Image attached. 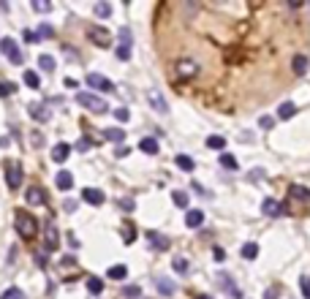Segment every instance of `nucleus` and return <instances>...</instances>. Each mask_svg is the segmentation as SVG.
<instances>
[{"label": "nucleus", "instance_id": "nucleus-48", "mask_svg": "<svg viewBox=\"0 0 310 299\" xmlns=\"http://www.w3.org/2000/svg\"><path fill=\"white\" fill-rule=\"evenodd\" d=\"M277 296H280V286H272L264 291V299H277Z\"/></svg>", "mask_w": 310, "mask_h": 299}, {"label": "nucleus", "instance_id": "nucleus-12", "mask_svg": "<svg viewBox=\"0 0 310 299\" xmlns=\"http://www.w3.org/2000/svg\"><path fill=\"white\" fill-rule=\"evenodd\" d=\"M82 199H84L87 204H93V207H101L106 196H103L98 188H84V191H82Z\"/></svg>", "mask_w": 310, "mask_h": 299}, {"label": "nucleus", "instance_id": "nucleus-4", "mask_svg": "<svg viewBox=\"0 0 310 299\" xmlns=\"http://www.w3.org/2000/svg\"><path fill=\"white\" fill-rule=\"evenodd\" d=\"M0 52H3L14 66H22V63H25V54L19 52V46H17L14 38H0Z\"/></svg>", "mask_w": 310, "mask_h": 299}, {"label": "nucleus", "instance_id": "nucleus-44", "mask_svg": "<svg viewBox=\"0 0 310 299\" xmlns=\"http://www.w3.org/2000/svg\"><path fill=\"white\" fill-rule=\"evenodd\" d=\"M259 125L264 131H272V125H275V117H269V114H264V117H259Z\"/></svg>", "mask_w": 310, "mask_h": 299}, {"label": "nucleus", "instance_id": "nucleus-47", "mask_svg": "<svg viewBox=\"0 0 310 299\" xmlns=\"http://www.w3.org/2000/svg\"><path fill=\"white\" fill-rule=\"evenodd\" d=\"M90 147H93V141H90V139H84V136L76 141V150H79V153H87V150H90Z\"/></svg>", "mask_w": 310, "mask_h": 299}, {"label": "nucleus", "instance_id": "nucleus-34", "mask_svg": "<svg viewBox=\"0 0 310 299\" xmlns=\"http://www.w3.org/2000/svg\"><path fill=\"white\" fill-rule=\"evenodd\" d=\"M0 299H27V296H25V291H19V288H6Z\"/></svg>", "mask_w": 310, "mask_h": 299}, {"label": "nucleus", "instance_id": "nucleus-42", "mask_svg": "<svg viewBox=\"0 0 310 299\" xmlns=\"http://www.w3.org/2000/svg\"><path fill=\"white\" fill-rule=\"evenodd\" d=\"M52 36H54V30L49 25H41V27H38V33H36L38 41H41V38H52Z\"/></svg>", "mask_w": 310, "mask_h": 299}, {"label": "nucleus", "instance_id": "nucleus-18", "mask_svg": "<svg viewBox=\"0 0 310 299\" xmlns=\"http://www.w3.org/2000/svg\"><path fill=\"white\" fill-rule=\"evenodd\" d=\"M202 223H204V212L202 210H188V215H185V226H188V229H199Z\"/></svg>", "mask_w": 310, "mask_h": 299}, {"label": "nucleus", "instance_id": "nucleus-50", "mask_svg": "<svg viewBox=\"0 0 310 299\" xmlns=\"http://www.w3.org/2000/svg\"><path fill=\"white\" fill-rule=\"evenodd\" d=\"M120 207H123L125 212H131V210H133V199H120Z\"/></svg>", "mask_w": 310, "mask_h": 299}, {"label": "nucleus", "instance_id": "nucleus-22", "mask_svg": "<svg viewBox=\"0 0 310 299\" xmlns=\"http://www.w3.org/2000/svg\"><path fill=\"white\" fill-rule=\"evenodd\" d=\"M120 231H123V242H125V245H131V242L136 240V229H133V223H128V220L120 226Z\"/></svg>", "mask_w": 310, "mask_h": 299}, {"label": "nucleus", "instance_id": "nucleus-39", "mask_svg": "<svg viewBox=\"0 0 310 299\" xmlns=\"http://www.w3.org/2000/svg\"><path fill=\"white\" fill-rule=\"evenodd\" d=\"M139 294H142L139 286H125V288H123V296H125V299H136Z\"/></svg>", "mask_w": 310, "mask_h": 299}, {"label": "nucleus", "instance_id": "nucleus-49", "mask_svg": "<svg viewBox=\"0 0 310 299\" xmlns=\"http://www.w3.org/2000/svg\"><path fill=\"white\" fill-rule=\"evenodd\" d=\"M115 155H117V158H125V155H131V147H125V144H120V147L115 150Z\"/></svg>", "mask_w": 310, "mask_h": 299}, {"label": "nucleus", "instance_id": "nucleus-29", "mask_svg": "<svg viewBox=\"0 0 310 299\" xmlns=\"http://www.w3.org/2000/svg\"><path fill=\"white\" fill-rule=\"evenodd\" d=\"M174 163H177L180 169H185V171H193V158H188V155H177Z\"/></svg>", "mask_w": 310, "mask_h": 299}, {"label": "nucleus", "instance_id": "nucleus-20", "mask_svg": "<svg viewBox=\"0 0 310 299\" xmlns=\"http://www.w3.org/2000/svg\"><path fill=\"white\" fill-rule=\"evenodd\" d=\"M139 150H142V153H147V155H155L158 153V141L153 136H145L139 141Z\"/></svg>", "mask_w": 310, "mask_h": 299}, {"label": "nucleus", "instance_id": "nucleus-5", "mask_svg": "<svg viewBox=\"0 0 310 299\" xmlns=\"http://www.w3.org/2000/svg\"><path fill=\"white\" fill-rule=\"evenodd\" d=\"M177 79H182V82H188V79H193V76H199V63L196 60H190V57H185V60H180L177 63Z\"/></svg>", "mask_w": 310, "mask_h": 299}, {"label": "nucleus", "instance_id": "nucleus-10", "mask_svg": "<svg viewBox=\"0 0 310 299\" xmlns=\"http://www.w3.org/2000/svg\"><path fill=\"white\" fill-rule=\"evenodd\" d=\"M261 212H264L267 218H280L283 215V204L277 199H264V204H261Z\"/></svg>", "mask_w": 310, "mask_h": 299}, {"label": "nucleus", "instance_id": "nucleus-19", "mask_svg": "<svg viewBox=\"0 0 310 299\" xmlns=\"http://www.w3.org/2000/svg\"><path fill=\"white\" fill-rule=\"evenodd\" d=\"M103 139H106V141H115V144H123L125 131H120V128H106V131H103Z\"/></svg>", "mask_w": 310, "mask_h": 299}, {"label": "nucleus", "instance_id": "nucleus-3", "mask_svg": "<svg viewBox=\"0 0 310 299\" xmlns=\"http://www.w3.org/2000/svg\"><path fill=\"white\" fill-rule=\"evenodd\" d=\"M87 38H90L95 46H101V49L112 46V33H109L106 27H101V25H90V27H87Z\"/></svg>", "mask_w": 310, "mask_h": 299}, {"label": "nucleus", "instance_id": "nucleus-1", "mask_svg": "<svg viewBox=\"0 0 310 299\" xmlns=\"http://www.w3.org/2000/svg\"><path fill=\"white\" fill-rule=\"evenodd\" d=\"M14 226H17V234H19L22 240H36L38 220L30 215L27 210H17V215H14Z\"/></svg>", "mask_w": 310, "mask_h": 299}, {"label": "nucleus", "instance_id": "nucleus-41", "mask_svg": "<svg viewBox=\"0 0 310 299\" xmlns=\"http://www.w3.org/2000/svg\"><path fill=\"white\" fill-rule=\"evenodd\" d=\"M17 93V84L11 82H0V96H14Z\"/></svg>", "mask_w": 310, "mask_h": 299}, {"label": "nucleus", "instance_id": "nucleus-26", "mask_svg": "<svg viewBox=\"0 0 310 299\" xmlns=\"http://www.w3.org/2000/svg\"><path fill=\"white\" fill-rule=\"evenodd\" d=\"M25 84H27L30 90H38V87H41V79H38L36 71H25Z\"/></svg>", "mask_w": 310, "mask_h": 299}, {"label": "nucleus", "instance_id": "nucleus-7", "mask_svg": "<svg viewBox=\"0 0 310 299\" xmlns=\"http://www.w3.org/2000/svg\"><path fill=\"white\" fill-rule=\"evenodd\" d=\"M87 87L101 90V93H115V84H112V79H106L103 74H87Z\"/></svg>", "mask_w": 310, "mask_h": 299}, {"label": "nucleus", "instance_id": "nucleus-6", "mask_svg": "<svg viewBox=\"0 0 310 299\" xmlns=\"http://www.w3.org/2000/svg\"><path fill=\"white\" fill-rule=\"evenodd\" d=\"M22 183V166L17 161H6V185L11 188V191H17Z\"/></svg>", "mask_w": 310, "mask_h": 299}, {"label": "nucleus", "instance_id": "nucleus-36", "mask_svg": "<svg viewBox=\"0 0 310 299\" xmlns=\"http://www.w3.org/2000/svg\"><path fill=\"white\" fill-rule=\"evenodd\" d=\"M220 166L237 169V158H234V155H229V153H220Z\"/></svg>", "mask_w": 310, "mask_h": 299}, {"label": "nucleus", "instance_id": "nucleus-54", "mask_svg": "<svg viewBox=\"0 0 310 299\" xmlns=\"http://www.w3.org/2000/svg\"><path fill=\"white\" fill-rule=\"evenodd\" d=\"M199 299H212V296H199Z\"/></svg>", "mask_w": 310, "mask_h": 299}, {"label": "nucleus", "instance_id": "nucleus-35", "mask_svg": "<svg viewBox=\"0 0 310 299\" xmlns=\"http://www.w3.org/2000/svg\"><path fill=\"white\" fill-rule=\"evenodd\" d=\"M188 270H190V264H188V258H182V256H180V258H174V272H180V275H185Z\"/></svg>", "mask_w": 310, "mask_h": 299}, {"label": "nucleus", "instance_id": "nucleus-21", "mask_svg": "<svg viewBox=\"0 0 310 299\" xmlns=\"http://www.w3.org/2000/svg\"><path fill=\"white\" fill-rule=\"evenodd\" d=\"M294 114H297V106H294L291 101H286V104H280V109H277V120H289Z\"/></svg>", "mask_w": 310, "mask_h": 299}, {"label": "nucleus", "instance_id": "nucleus-43", "mask_svg": "<svg viewBox=\"0 0 310 299\" xmlns=\"http://www.w3.org/2000/svg\"><path fill=\"white\" fill-rule=\"evenodd\" d=\"M115 117H117L120 123H128V120H131V112H128V109H123V106H117V109H115Z\"/></svg>", "mask_w": 310, "mask_h": 299}, {"label": "nucleus", "instance_id": "nucleus-31", "mask_svg": "<svg viewBox=\"0 0 310 299\" xmlns=\"http://www.w3.org/2000/svg\"><path fill=\"white\" fill-rule=\"evenodd\" d=\"M207 147L210 150H226V139L223 136H210L207 139Z\"/></svg>", "mask_w": 310, "mask_h": 299}, {"label": "nucleus", "instance_id": "nucleus-45", "mask_svg": "<svg viewBox=\"0 0 310 299\" xmlns=\"http://www.w3.org/2000/svg\"><path fill=\"white\" fill-rule=\"evenodd\" d=\"M120 44L123 46H131V30L128 27H120Z\"/></svg>", "mask_w": 310, "mask_h": 299}, {"label": "nucleus", "instance_id": "nucleus-32", "mask_svg": "<svg viewBox=\"0 0 310 299\" xmlns=\"http://www.w3.org/2000/svg\"><path fill=\"white\" fill-rule=\"evenodd\" d=\"M87 291H90V294H101V291H103V283H101L98 278H87Z\"/></svg>", "mask_w": 310, "mask_h": 299}, {"label": "nucleus", "instance_id": "nucleus-14", "mask_svg": "<svg viewBox=\"0 0 310 299\" xmlns=\"http://www.w3.org/2000/svg\"><path fill=\"white\" fill-rule=\"evenodd\" d=\"M68 155H71V147L66 144V141H60V144L52 147V161H54V163H66Z\"/></svg>", "mask_w": 310, "mask_h": 299}, {"label": "nucleus", "instance_id": "nucleus-27", "mask_svg": "<svg viewBox=\"0 0 310 299\" xmlns=\"http://www.w3.org/2000/svg\"><path fill=\"white\" fill-rule=\"evenodd\" d=\"M38 66H41V71H46V74H52L54 71V57L52 54H41V57H38Z\"/></svg>", "mask_w": 310, "mask_h": 299}, {"label": "nucleus", "instance_id": "nucleus-23", "mask_svg": "<svg viewBox=\"0 0 310 299\" xmlns=\"http://www.w3.org/2000/svg\"><path fill=\"white\" fill-rule=\"evenodd\" d=\"M291 68H294V74H305V71H307V57H305V54H297V57H294L291 60Z\"/></svg>", "mask_w": 310, "mask_h": 299}, {"label": "nucleus", "instance_id": "nucleus-25", "mask_svg": "<svg viewBox=\"0 0 310 299\" xmlns=\"http://www.w3.org/2000/svg\"><path fill=\"white\" fill-rule=\"evenodd\" d=\"M109 278H112V280H125V275H128V270H125V266L123 264H115V266H109Z\"/></svg>", "mask_w": 310, "mask_h": 299}, {"label": "nucleus", "instance_id": "nucleus-46", "mask_svg": "<svg viewBox=\"0 0 310 299\" xmlns=\"http://www.w3.org/2000/svg\"><path fill=\"white\" fill-rule=\"evenodd\" d=\"M117 57H120V60H131V46H117Z\"/></svg>", "mask_w": 310, "mask_h": 299}, {"label": "nucleus", "instance_id": "nucleus-52", "mask_svg": "<svg viewBox=\"0 0 310 299\" xmlns=\"http://www.w3.org/2000/svg\"><path fill=\"white\" fill-rule=\"evenodd\" d=\"M36 264L38 266H46V256L44 253H36Z\"/></svg>", "mask_w": 310, "mask_h": 299}, {"label": "nucleus", "instance_id": "nucleus-2", "mask_svg": "<svg viewBox=\"0 0 310 299\" xmlns=\"http://www.w3.org/2000/svg\"><path fill=\"white\" fill-rule=\"evenodd\" d=\"M76 104H79V106H84L87 112H93V114H103V112H109L106 101L98 98L95 93H76Z\"/></svg>", "mask_w": 310, "mask_h": 299}, {"label": "nucleus", "instance_id": "nucleus-11", "mask_svg": "<svg viewBox=\"0 0 310 299\" xmlns=\"http://www.w3.org/2000/svg\"><path fill=\"white\" fill-rule=\"evenodd\" d=\"M25 201L30 204V207H38V204H44V201H46V193H44L38 185H30V188H27V193H25Z\"/></svg>", "mask_w": 310, "mask_h": 299}, {"label": "nucleus", "instance_id": "nucleus-24", "mask_svg": "<svg viewBox=\"0 0 310 299\" xmlns=\"http://www.w3.org/2000/svg\"><path fill=\"white\" fill-rule=\"evenodd\" d=\"M158 291H161L163 296H172L177 288H174V283H172L169 278H158Z\"/></svg>", "mask_w": 310, "mask_h": 299}, {"label": "nucleus", "instance_id": "nucleus-40", "mask_svg": "<svg viewBox=\"0 0 310 299\" xmlns=\"http://www.w3.org/2000/svg\"><path fill=\"white\" fill-rule=\"evenodd\" d=\"M220 280H223V288H229V294H232V296H240V288H237V286H232V278L220 275Z\"/></svg>", "mask_w": 310, "mask_h": 299}, {"label": "nucleus", "instance_id": "nucleus-53", "mask_svg": "<svg viewBox=\"0 0 310 299\" xmlns=\"http://www.w3.org/2000/svg\"><path fill=\"white\" fill-rule=\"evenodd\" d=\"M68 245H71V248H79V240L74 237V234H68Z\"/></svg>", "mask_w": 310, "mask_h": 299}, {"label": "nucleus", "instance_id": "nucleus-17", "mask_svg": "<svg viewBox=\"0 0 310 299\" xmlns=\"http://www.w3.org/2000/svg\"><path fill=\"white\" fill-rule=\"evenodd\" d=\"M289 196L297 199V201H302V204H310V188H305V185H291Z\"/></svg>", "mask_w": 310, "mask_h": 299}, {"label": "nucleus", "instance_id": "nucleus-37", "mask_svg": "<svg viewBox=\"0 0 310 299\" xmlns=\"http://www.w3.org/2000/svg\"><path fill=\"white\" fill-rule=\"evenodd\" d=\"M33 9L38 14H49L52 11V3H46V0H33Z\"/></svg>", "mask_w": 310, "mask_h": 299}, {"label": "nucleus", "instance_id": "nucleus-15", "mask_svg": "<svg viewBox=\"0 0 310 299\" xmlns=\"http://www.w3.org/2000/svg\"><path fill=\"white\" fill-rule=\"evenodd\" d=\"M30 117L38 120V123H46L52 117V112L46 109V104H30Z\"/></svg>", "mask_w": 310, "mask_h": 299}, {"label": "nucleus", "instance_id": "nucleus-38", "mask_svg": "<svg viewBox=\"0 0 310 299\" xmlns=\"http://www.w3.org/2000/svg\"><path fill=\"white\" fill-rule=\"evenodd\" d=\"M299 288H302V296L310 299V278H307V275H302V278H299Z\"/></svg>", "mask_w": 310, "mask_h": 299}, {"label": "nucleus", "instance_id": "nucleus-33", "mask_svg": "<svg viewBox=\"0 0 310 299\" xmlns=\"http://www.w3.org/2000/svg\"><path fill=\"white\" fill-rule=\"evenodd\" d=\"M109 14H112V6H109V3H95V17L106 19Z\"/></svg>", "mask_w": 310, "mask_h": 299}, {"label": "nucleus", "instance_id": "nucleus-13", "mask_svg": "<svg viewBox=\"0 0 310 299\" xmlns=\"http://www.w3.org/2000/svg\"><path fill=\"white\" fill-rule=\"evenodd\" d=\"M147 242H150V248H155V250H169V245H172V242L158 231H147Z\"/></svg>", "mask_w": 310, "mask_h": 299}, {"label": "nucleus", "instance_id": "nucleus-16", "mask_svg": "<svg viewBox=\"0 0 310 299\" xmlns=\"http://www.w3.org/2000/svg\"><path fill=\"white\" fill-rule=\"evenodd\" d=\"M54 185L60 188V191H71V188H74V174H71V171H58V177H54Z\"/></svg>", "mask_w": 310, "mask_h": 299}, {"label": "nucleus", "instance_id": "nucleus-30", "mask_svg": "<svg viewBox=\"0 0 310 299\" xmlns=\"http://www.w3.org/2000/svg\"><path fill=\"white\" fill-rule=\"evenodd\" d=\"M172 201L177 204V207L185 210V207H188V193H185V191H174V193H172Z\"/></svg>", "mask_w": 310, "mask_h": 299}, {"label": "nucleus", "instance_id": "nucleus-9", "mask_svg": "<svg viewBox=\"0 0 310 299\" xmlns=\"http://www.w3.org/2000/svg\"><path fill=\"white\" fill-rule=\"evenodd\" d=\"M44 248L46 250H58L60 248V231L54 229L52 223L46 226V231H44Z\"/></svg>", "mask_w": 310, "mask_h": 299}, {"label": "nucleus", "instance_id": "nucleus-28", "mask_svg": "<svg viewBox=\"0 0 310 299\" xmlns=\"http://www.w3.org/2000/svg\"><path fill=\"white\" fill-rule=\"evenodd\" d=\"M256 256H259V245H256V242H248V245H242V258L253 261Z\"/></svg>", "mask_w": 310, "mask_h": 299}, {"label": "nucleus", "instance_id": "nucleus-8", "mask_svg": "<svg viewBox=\"0 0 310 299\" xmlns=\"http://www.w3.org/2000/svg\"><path fill=\"white\" fill-rule=\"evenodd\" d=\"M147 101H150V106H153L155 112H161V114L169 112V104H166V98L158 90H147Z\"/></svg>", "mask_w": 310, "mask_h": 299}, {"label": "nucleus", "instance_id": "nucleus-51", "mask_svg": "<svg viewBox=\"0 0 310 299\" xmlns=\"http://www.w3.org/2000/svg\"><path fill=\"white\" fill-rule=\"evenodd\" d=\"M212 256H215V261H223V258H226L223 248H215V250H212Z\"/></svg>", "mask_w": 310, "mask_h": 299}]
</instances>
